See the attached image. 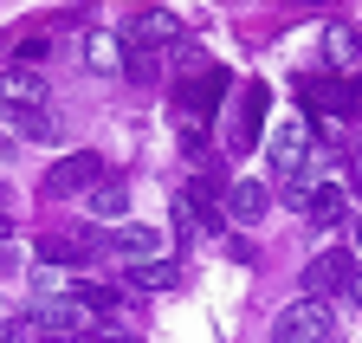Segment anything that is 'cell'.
<instances>
[{
	"instance_id": "1",
	"label": "cell",
	"mask_w": 362,
	"mask_h": 343,
	"mask_svg": "<svg viewBox=\"0 0 362 343\" xmlns=\"http://www.w3.org/2000/svg\"><path fill=\"white\" fill-rule=\"evenodd\" d=\"M265 110H272V91H265V84H240V91H233V104H226L220 143L233 149V156L259 149V143H265Z\"/></svg>"
},
{
	"instance_id": "24",
	"label": "cell",
	"mask_w": 362,
	"mask_h": 343,
	"mask_svg": "<svg viewBox=\"0 0 362 343\" xmlns=\"http://www.w3.org/2000/svg\"><path fill=\"white\" fill-rule=\"evenodd\" d=\"M356 260H362V221H356Z\"/></svg>"
},
{
	"instance_id": "11",
	"label": "cell",
	"mask_w": 362,
	"mask_h": 343,
	"mask_svg": "<svg viewBox=\"0 0 362 343\" xmlns=\"http://www.w3.org/2000/svg\"><path fill=\"white\" fill-rule=\"evenodd\" d=\"M324 65L330 71H356L362 65V33L356 26H330L324 33Z\"/></svg>"
},
{
	"instance_id": "3",
	"label": "cell",
	"mask_w": 362,
	"mask_h": 343,
	"mask_svg": "<svg viewBox=\"0 0 362 343\" xmlns=\"http://www.w3.org/2000/svg\"><path fill=\"white\" fill-rule=\"evenodd\" d=\"M349 285H356V246H324L304 266V298H324V305H330V298L349 291Z\"/></svg>"
},
{
	"instance_id": "21",
	"label": "cell",
	"mask_w": 362,
	"mask_h": 343,
	"mask_svg": "<svg viewBox=\"0 0 362 343\" xmlns=\"http://www.w3.org/2000/svg\"><path fill=\"white\" fill-rule=\"evenodd\" d=\"M26 59H33V65L45 59V39H39V33H33V39H20V65H26Z\"/></svg>"
},
{
	"instance_id": "26",
	"label": "cell",
	"mask_w": 362,
	"mask_h": 343,
	"mask_svg": "<svg viewBox=\"0 0 362 343\" xmlns=\"http://www.w3.org/2000/svg\"><path fill=\"white\" fill-rule=\"evenodd\" d=\"M324 343H343V337H337V330H330V337H324Z\"/></svg>"
},
{
	"instance_id": "8",
	"label": "cell",
	"mask_w": 362,
	"mask_h": 343,
	"mask_svg": "<svg viewBox=\"0 0 362 343\" xmlns=\"http://www.w3.org/2000/svg\"><path fill=\"white\" fill-rule=\"evenodd\" d=\"M175 39H181V20L168 7H149V13L129 20V46H143V52H168Z\"/></svg>"
},
{
	"instance_id": "23",
	"label": "cell",
	"mask_w": 362,
	"mask_h": 343,
	"mask_svg": "<svg viewBox=\"0 0 362 343\" xmlns=\"http://www.w3.org/2000/svg\"><path fill=\"white\" fill-rule=\"evenodd\" d=\"M349 291H356V305H362V272H356V285H349Z\"/></svg>"
},
{
	"instance_id": "9",
	"label": "cell",
	"mask_w": 362,
	"mask_h": 343,
	"mask_svg": "<svg viewBox=\"0 0 362 343\" xmlns=\"http://www.w3.org/2000/svg\"><path fill=\"white\" fill-rule=\"evenodd\" d=\"M226 201V221H240V227H259L265 214H272V182H233L220 194Z\"/></svg>"
},
{
	"instance_id": "19",
	"label": "cell",
	"mask_w": 362,
	"mask_h": 343,
	"mask_svg": "<svg viewBox=\"0 0 362 343\" xmlns=\"http://www.w3.org/2000/svg\"><path fill=\"white\" fill-rule=\"evenodd\" d=\"M310 104L330 110V117H349V110H356V98L343 91V84H310Z\"/></svg>"
},
{
	"instance_id": "7",
	"label": "cell",
	"mask_w": 362,
	"mask_h": 343,
	"mask_svg": "<svg viewBox=\"0 0 362 343\" xmlns=\"http://www.w3.org/2000/svg\"><path fill=\"white\" fill-rule=\"evenodd\" d=\"M45 91H52V84H45L33 65H7L0 71V104L7 110H45Z\"/></svg>"
},
{
	"instance_id": "13",
	"label": "cell",
	"mask_w": 362,
	"mask_h": 343,
	"mask_svg": "<svg viewBox=\"0 0 362 343\" xmlns=\"http://www.w3.org/2000/svg\"><path fill=\"white\" fill-rule=\"evenodd\" d=\"M90 214H98V221H123V214H129V182L104 175L98 188H90Z\"/></svg>"
},
{
	"instance_id": "25",
	"label": "cell",
	"mask_w": 362,
	"mask_h": 343,
	"mask_svg": "<svg viewBox=\"0 0 362 343\" xmlns=\"http://www.w3.org/2000/svg\"><path fill=\"white\" fill-rule=\"evenodd\" d=\"M7 233H13V221H0V240H7Z\"/></svg>"
},
{
	"instance_id": "10",
	"label": "cell",
	"mask_w": 362,
	"mask_h": 343,
	"mask_svg": "<svg viewBox=\"0 0 362 343\" xmlns=\"http://www.w3.org/2000/svg\"><path fill=\"white\" fill-rule=\"evenodd\" d=\"M110 252H117L123 266H149V260H162V233H156V227H143V221H129V227L110 240Z\"/></svg>"
},
{
	"instance_id": "4",
	"label": "cell",
	"mask_w": 362,
	"mask_h": 343,
	"mask_svg": "<svg viewBox=\"0 0 362 343\" xmlns=\"http://www.w3.org/2000/svg\"><path fill=\"white\" fill-rule=\"evenodd\" d=\"M26 330H45V337H65V343H84V330H90V311L78 305L71 291H59V298H39V305L26 311Z\"/></svg>"
},
{
	"instance_id": "16",
	"label": "cell",
	"mask_w": 362,
	"mask_h": 343,
	"mask_svg": "<svg viewBox=\"0 0 362 343\" xmlns=\"http://www.w3.org/2000/svg\"><path fill=\"white\" fill-rule=\"evenodd\" d=\"M123 71H129L136 84H156V78H162V52H143V46H129V52H123Z\"/></svg>"
},
{
	"instance_id": "27",
	"label": "cell",
	"mask_w": 362,
	"mask_h": 343,
	"mask_svg": "<svg viewBox=\"0 0 362 343\" xmlns=\"http://www.w3.org/2000/svg\"><path fill=\"white\" fill-rule=\"evenodd\" d=\"M0 201H7V182H0Z\"/></svg>"
},
{
	"instance_id": "20",
	"label": "cell",
	"mask_w": 362,
	"mask_h": 343,
	"mask_svg": "<svg viewBox=\"0 0 362 343\" xmlns=\"http://www.w3.org/2000/svg\"><path fill=\"white\" fill-rule=\"evenodd\" d=\"M168 65H175V71H207V52L194 46V39H188V33H181V39H175V46H168Z\"/></svg>"
},
{
	"instance_id": "22",
	"label": "cell",
	"mask_w": 362,
	"mask_h": 343,
	"mask_svg": "<svg viewBox=\"0 0 362 343\" xmlns=\"http://www.w3.org/2000/svg\"><path fill=\"white\" fill-rule=\"evenodd\" d=\"M20 337H26V324H20V318H0V343H20Z\"/></svg>"
},
{
	"instance_id": "12",
	"label": "cell",
	"mask_w": 362,
	"mask_h": 343,
	"mask_svg": "<svg viewBox=\"0 0 362 343\" xmlns=\"http://www.w3.org/2000/svg\"><path fill=\"white\" fill-rule=\"evenodd\" d=\"M98 240H39V266H90Z\"/></svg>"
},
{
	"instance_id": "2",
	"label": "cell",
	"mask_w": 362,
	"mask_h": 343,
	"mask_svg": "<svg viewBox=\"0 0 362 343\" xmlns=\"http://www.w3.org/2000/svg\"><path fill=\"white\" fill-rule=\"evenodd\" d=\"M330 330H337V318L324 298H298V305H285L272 318V343H324Z\"/></svg>"
},
{
	"instance_id": "6",
	"label": "cell",
	"mask_w": 362,
	"mask_h": 343,
	"mask_svg": "<svg viewBox=\"0 0 362 343\" xmlns=\"http://www.w3.org/2000/svg\"><path fill=\"white\" fill-rule=\"evenodd\" d=\"M304 221H310L317 233H330V227H343V221H349V182H343V168H337V175H324V182H310Z\"/></svg>"
},
{
	"instance_id": "15",
	"label": "cell",
	"mask_w": 362,
	"mask_h": 343,
	"mask_svg": "<svg viewBox=\"0 0 362 343\" xmlns=\"http://www.w3.org/2000/svg\"><path fill=\"white\" fill-rule=\"evenodd\" d=\"M84 65H90V71H123L117 33H90V39H84Z\"/></svg>"
},
{
	"instance_id": "18",
	"label": "cell",
	"mask_w": 362,
	"mask_h": 343,
	"mask_svg": "<svg viewBox=\"0 0 362 343\" xmlns=\"http://www.w3.org/2000/svg\"><path fill=\"white\" fill-rule=\"evenodd\" d=\"M13 123H20V136H39V143L59 136V117L52 110H13Z\"/></svg>"
},
{
	"instance_id": "17",
	"label": "cell",
	"mask_w": 362,
	"mask_h": 343,
	"mask_svg": "<svg viewBox=\"0 0 362 343\" xmlns=\"http://www.w3.org/2000/svg\"><path fill=\"white\" fill-rule=\"evenodd\" d=\"M168 221H175L181 246H194V240H201V214H194V201H188V194H175V207H168Z\"/></svg>"
},
{
	"instance_id": "14",
	"label": "cell",
	"mask_w": 362,
	"mask_h": 343,
	"mask_svg": "<svg viewBox=\"0 0 362 343\" xmlns=\"http://www.w3.org/2000/svg\"><path fill=\"white\" fill-rule=\"evenodd\" d=\"M129 285H136V291H168V285H181V266H175V260H149V266H129Z\"/></svg>"
},
{
	"instance_id": "5",
	"label": "cell",
	"mask_w": 362,
	"mask_h": 343,
	"mask_svg": "<svg viewBox=\"0 0 362 343\" xmlns=\"http://www.w3.org/2000/svg\"><path fill=\"white\" fill-rule=\"evenodd\" d=\"M104 182V162L98 156H90V149H78V156H59L52 168H45V194H90V188H98Z\"/></svg>"
},
{
	"instance_id": "28",
	"label": "cell",
	"mask_w": 362,
	"mask_h": 343,
	"mask_svg": "<svg viewBox=\"0 0 362 343\" xmlns=\"http://www.w3.org/2000/svg\"><path fill=\"white\" fill-rule=\"evenodd\" d=\"M52 343H65V337H52Z\"/></svg>"
}]
</instances>
